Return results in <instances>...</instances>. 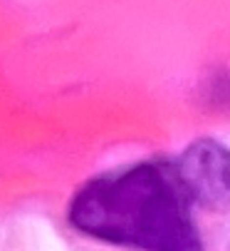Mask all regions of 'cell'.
Returning <instances> with one entry per match:
<instances>
[{"instance_id":"obj_1","label":"cell","mask_w":230,"mask_h":251,"mask_svg":"<svg viewBox=\"0 0 230 251\" xmlns=\"http://www.w3.org/2000/svg\"><path fill=\"white\" fill-rule=\"evenodd\" d=\"M176 162L148 159L99 174L69 201V224L97 241L129 251H203Z\"/></svg>"},{"instance_id":"obj_2","label":"cell","mask_w":230,"mask_h":251,"mask_svg":"<svg viewBox=\"0 0 230 251\" xmlns=\"http://www.w3.org/2000/svg\"><path fill=\"white\" fill-rule=\"evenodd\" d=\"M178 174L196 204L210 211L230 206V150L215 139H198L176 159Z\"/></svg>"}]
</instances>
